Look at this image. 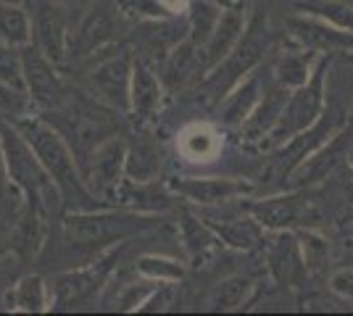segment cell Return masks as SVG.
Wrapping results in <instances>:
<instances>
[{
    "label": "cell",
    "instance_id": "7c38bea8",
    "mask_svg": "<svg viewBox=\"0 0 353 316\" xmlns=\"http://www.w3.org/2000/svg\"><path fill=\"white\" fill-rule=\"evenodd\" d=\"M224 206L221 209L219 206L201 209L198 213L206 219V224L219 235V240L227 248L243 251V253H259V251H264L269 235H266L264 227L256 222V216L245 209V203L240 200V206L235 211L224 209Z\"/></svg>",
    "mask_w": 353,
    "mask_h": 316
},
{
    "label": "cell",
    "instance_id": "d6a6232c",
    "mask_svg": "<svg viewBox=\"0 0 353 316\" xmlns=\"http://www.w3.org/2000/svg\"><path fill=\"white\" fill-rule=\"evenodd\" d=\"M134 271L137 277H145V280H153V282H182L185 280V261L179 258H169V256H156V253H145L134 261Z\"/></svg>",
    "mask_w": 353,
    "mask_h": 316
},
{
    "label": "cell",
    "instance_id": "4fadbf2b",
    "mask_svg": "<svg viewBox=\"0 0 353 316\" xmlns=\"http://www.w3.org/2000/svg\"><path fill=\"white\" fill-rule=\"evenodd\" d=\"M32 21V43L59 66L69 61V16L56 0H24Z\"/></svg>",
    "mask_w": 353,
    "mask_h": 316
},
{
    "label": "cell",
    "instance_id": "ffe728a7",
    "mask_svg": "<svg viewBox=\"0 0 353 316\" xmlns=\"http://www.w3.org/2000/svg\"><path fill=\"white\" fill-rule=\"evenodd\" d=\"M166 85L153 66L143 59H134V74H132V111L130 116H134V121L140 127H148L150 121L161 114L163 103H166Z\"/></svg>",
    "mask_w": 353,
    "mask_h": 316
},
{
    "label": "cell",
    "instance_id": "9a60e30c",
    "mask_svg": "<svg viewBox=\"0 0 353 316\" xmlns=\"http://www.w3.org/2000/svg\"><path fill=\"white\" fill-rule=\"evenodd\" d=\"M166 185L172 187L176 198L185 203L198 206V209H211V206H224L237 198L253 196L259 187L256 182L243 180V177H169Z\"/></svg>",
    "mask_w": 353,
    "mask_h": 316
},
{
    "label": "cell",
    "instance_id": "f1b7e54d",
    "mask_svg": "<svg viewBox=\"0 0 353 316\" xmlns=\"http://www.w3.org/2000/svg\"><path fill=\"white\" fill-rule=\"evenodd\" d=\"M256 280L250 274H232V277H224L219 285L211 287L206 298L208 311H216V314H230V311H243L253 295H256Z\"/></svg>",
    "mask_w": 353,
    "mask_h": 316
},
{
    "label": "cell",
    "instance_id": "d4e9b609",
    "mask_svg": "<svg viewBox=\"0 0 353 316\" xmlns=\"http://www.w3.org/2000/svg\"><path fill=\"white\" fill-rule=\"evenodd\" d=\"M245 30V19H243V6L235 8H224L216 21V27L211 32V37L206 40V45L201 48V61H203V76L216 69L221 61L232 53V48L237 45L240 34Z\"/></svg>",
    "mask_w": 353,
    "mask_h": 316
},
{
    "label": "cell",
    "instance_id": "836d02e7",
    "mask_svg": "<svg viewBox=\"0 0 353 316\" xmlns=\"http://www.w3.org/2000/svg\"><path fill=\"white\" fill-rule=\"evenodd\" d=\"M221 11H224V6L214 3V0H192L190 11H188V24H190V40L195 45H206Z\"/></svg>",
    "mask_w": 353,
    "mask_h": 316
},
{
    "label": "cell",
    "instance_id": "ba28073f",
    "mask_svg": "<svg viewBox=\"0 0 353 316\" xmlns=\"http://www.w3.org/2000/svg\"><path fill=\"white\" fill-rule=\"evenodd\" d=\"M124 251H127V242H119L88 266L56 274L50 280V290H53V308L50 311H72V308H82V306L95 301L98 293L105 287V282L111 280V274L119 269V261H121Z\"/></svg>",
    "mask_w": 353,
    "mask_h": 316
},
{
    "label": "cell",
    "instance_id": "d590c367",
    "mask_svg": "<svg viewBox=\"0 0 353 316\" xmlns=\"http://www.w3.org/2000/svg\"><path fill=\"white\" fill-rule=\"evenodd\" d=\"M295 11L322 16L343 30L353 32V3L348 0H301V3H295Z\"/></svg>",
    "mask_w": 353,
    "mask_h": 316
},
{
    "label": "cell",
    "instance_id": "bcb514c9",
    "mask_svg": "<svg viewBox=\"0 0 353 316\" xmlns=\"http://www.w3.org/2000/svg\"><path fill=\"white\" fill-rule=\"evenodd\" d=\"M348 3H353V0H348Z\"/></svg>",
    "mask_w": 353,
    "mask_h": 316
},
{
    "label": "cell",
    "instance_id": "e575fe53",
    "mask_svg": "<svg viewBox=\"0 0 353 316\" xmlns=\"http://www.w3.org/2000/svg\"><path fill=\"white\" fill-rule=\"evenodd\" d=\"M298 232V240L303 248V258H306V266H309L311 280H322L327 274V264H330V242L324 238L319 229H295Z\"/></svg>",
    "mask_w": 353,
    "mask_h": 316
},
{
    "label": "cell",
    "instance_id": "8992f818",
    "mask_svg": "<svg viewBox=\"0 0 353 316\" xmlns=\"http://www.w3.org/2000/svg\"><path fill=\"white\" fill-rule=\"evenodd\" d=\"M245 209L266 232L282 229H319L324 213L319 209V185L311 187H288L269 193L259 200H245Z\"/></svg>",
    "mask_w": 353,
    "mask_h": 316
},
{
    "label": "cell",
    "instance_id": "30bf717a",
    "mask_svg": "<svg viewBox=\"0 0 353 316\" xmlns=\"http://www.w3.org/2000/svg\"><path fill=\"white\" fill-rule=\"evenodd\" d=\"M264 253L266 271H269L272 282L280 290L303 295L311 274L309 266H306V258H303V248H301V240H298V232L295 229L272 232L264 245Z\"/></svg>",
    "mask_w": 353,
    "mask_h": 316
},
{
    "label": "cell",
    "instance_id": "1f68e13d",
    "mask_svg": "<svg viewBox=\"0 0 353 316\" xmlns=\"http://www.w3.org/2000/svg\"><path fill=\"white\" fill-rule=\"evenodd\" d=\"M0 37L11 45H30L32 43V21L27 6H11V3H0Z\"/></svg>",
    "mask_w": 353,
    "mask_h": 316
},
{
    "label": "cell",
    "instance_id": "2e32d148",
    "mask_svg": "<svg viewBox=\"0 0 353 316\" xmlns=\"http://www.w3.org/2000/svg\"><path fill=\"white\" fill-rule=\"evenodd\" d=\"M288 37H293L298 45L309 48L314 53H348L353 50V32L343 30L338 24L327 21L314 14H293L285 19Z\"/></svg>",
    "mask_w": 353,
    "mask_h": 316
},
{
    "label": "cell",
    "instance_id": "603a6c76",
    "mask_svg": "<svg viewBox=\"0 0 353 316\" xmlns=\"http://www.w3.org/2000/svg\"><path fill=\"white\" fill-rule=\"evenodd\" d=\"M224 151V132L214 121H190L176 132V153L188 164H211Z\"/></svg>",
    "mask_w": 353,
    "mask_h": 316
},
{
    "label": "cell",
    "instance_id": "52a82bcc",
    "mask_svg": "<svg viewBox=\"0 0 353 316\" xmlns=\"http://www.w3.org/2000/svg\"><path fill=\"white\" fill-rule=\"evenodd\" d=\"M335 59L338 56H332V53H322L319 61H316V66H314V72H311L309 82L290 90L288 103H285L280 114V121L274 124V129L264 140L266 148H272V151L280 148L290 137H295L303 129H309L314 121H319V116L327 111L324 82H327V72H330V66H332Z\"/></svg>",
    "mask_w": 353,
    "mask_h": 316
},
{
    "label": "cell",
    "instance_id": "e0dca14e",
    "mask_svg": "<svg viewBox=\"0 0 353 316\" xmlns=\"http://www.w3.org/2000/svg\"><path fill=\"white\" fill-rule=\"evenodd\" d=\"M353 151V114L348 124L340 129L338 135H332V140H327L319 151L311 156L309 161L298 166V171L293 174V180L288 187H311V185H322L324 180H330L335 171H340L348 164V156ZM285 187V190H288Z\"/></svg>",
    "mask_w": 353,
    "mask_h": 316
},
{
    "label": "cell",
    "instance_id": "277c9868",
    "mask_svg": "<svg viewBox=\"0 0 353 316\" xmlns=\"http://www.w3.org/2000/svg\"><path fill=\"white\" fill-rule=\"evenodd\" d=\"M351 114L353 111L343 108V105L340 108H327L319 116V121H314L309 129L298 132L285 145L274 148L264 164V185H261V190H266V193L285 190L293 180V174L298 171V166L303 161H309L327 140H332V135H338L340 129L348 124Z\"/></svg>",
    "mask_w": 353,
    "mask_h": 316
},
{
    "label": "cell",
    "instance_id": "f6af8a7d",
    "mask_svg": "<svg viewBox=\"0 0 353 316\" xmlns=\"http://www.w3.org/2000/svg\"><path fill=\"white\" fill-rule=\"evenodd\" d=\"M348 166H351V171H353V151H351V156H348Z\"/></svg>",
    "mask_w": 353,
    "mask_h": 316
},
{
    "label": "cell",
    "instance_id": "f35d334b",
    "mask_svg": "<svg viewBox=\"0 0 353 316\" xmlns=\"http://www.w3.org/2000/svg\"><path fill=\"white\" fill-rule=\"evenodd\" d=\"M159 285H163V282H153V280L140 277V282H130V285H124V290L119 293L114 303H117L119 311H140V306L148 301V295H150Z\"/></svg>",
    "mask_w": 353,
    "mask_h": 316
},
{
    "label": "cell",
    "instance_id": "cb8c5ba5",
    "mask_svg": "<svg viewBox=\"0 0 353 316\" xmlns=\"http://www.w3.org/2000/svg\"><path fill=\"white\" fill-rule=\"evenodd\" d=\"M161 79L169 92L188 87L190 82L203 79V61H201V45H195L190 37L176 43L166 59L161 61Z\"/></svg>",
    "mask_w": 353,
    "mask_h": 316
},
{
    "label": "cell",
    "instance_id": "7402d4cb",
    "mask_svg": "<svg viewBox=\"0 0 353 316\" xmlns=\"http://www.w3.org/2000/svg\"><path fill=\"white\" fill-rule=\"evenodd\" d=\"M288 95H290V90L282 87L280 82L269 74V69L264 63V95L256 105V111L248 116V121L240 127L245 143H264L269 132L274 129V124L280 121L282 108L288 103Z\"/></svg>",
    "mask_w": 353,
    "mask_h": 316
},
{
    "label": "cell",
    "instance_id": "d6986e66",
    "mask_svg": "<svg viewBox=\"0 0 353 316\" xmlns=\"http://www.w3.org/2000/svg\"><path fill=\"white\" fill-rule=\"evenodd\" d=\"M319 56L322 53H314L309 48L298 45L293 37H288V43H285V34H282L280 40L274 43V48H272V56L266 61V69H269V74L274 76L282 87L295 90V87H301V85L309 82V76L314 72Z\"/></svg>",
    "mask_w": 353,
    "mask_h": 316
},
{
    "label": "cell",
    "instance_id": "484cf974",
    "mask_svg": "<svg viewBox=\"0 0 353 316\" xmlns=\"http://www.w3.org/2000/svg\"><path fill=\"white\" fill-rule=\"evenodd\" d=\"M174 198L176 196L172 193V187L166 182L159 185V180H150V182L124 180L121 187L117 190L114 203L121 206V209L143 211V213H163V211L174 209Z\"/></svg>",
    "mask_w": 353,
    "mask_h": 316
},
{
    "label": "cell",
    "instance_id": "5b68a950",
    "mask_svg": "<svg viewBox=\"0 0 353 316\" xmlns=\"http://www.w3.org/2000/svg\"><path fill=\"white\" fill-rule=\"evenodd\" d=\"M132 50L127 45H105L95 56L85 59L77 66H85V87L88 95L95 98L105 108L130 116L132 111V74H134Z\"/></svg>",
    "mask_w": 353,
    "mask_h": 316
},
{
    "label": "cell",
    "instance_id": "5bb4252c",
    "mask_svg": "<svg viewBox=\"0 0 353 316\" xmlns=\"http://www.w3.org/2000/svg\"><path fill=\"white\" fill-rule=\"evenodd\" d=\"M117 0H95L85 16L79 19L77 30L69 37V61L66 63H82L85 59L95 56L98 50L114 43L117 34Z\"/></svg>",
    "mask_w": 353,
    "mask_h": 316
},
{
    "label": "cell",
    "instance_id": "60d3db41",
    "mask_svg": "<svg viewBox=\"0 0 353 316\" xmlns=\"http://www.w3.org/2000/svg\"><path fill=\"white\" fill-rule=\"evenodd\" d=\"M330 290L340 295L343 301L353 303V269L351 266H343L330 274Z\"/></svg>",
    "mask_w": 353,
    "mask_h": 316
},
{
    "label": "cell",
    "instance_id": "74e56055",
    "mask_svg": "<svg viewBox=\"0 0 353 316\" xmlns=\"http://www.w3.org/2000/svg\"><path fill=\"white\" fill-rule=\"evenodd\" d=\"M32 108H34V103H32L30 92L0 82V119L14 121V119H19V116L32 114Z\"/></svg>",
    "mask_w": 353,
    "mask_h": 316
},
{
    "label": "cell",
    "instance_id": "7a4b0ae2",
    "mask_svg": "<svg viewBox=\"0 0 353 316\" xmlns=\"http://www.w3.org/2000/svg\"><path fill=\"white\" fill-rule=\"evenodd\" d=\"M266 8H269V3L261 0L256 6V11L250 14L248 24L240 34L237 45L232 48V53L201 79V87H203V95H208L211 108H219L221 101L235 90L245 76H250L264 63L274 43L280 40V34L272 32V27H269V11Z\"/></svg>",
    "mask_w": 353,
    "mask_h": 316
},
{
    "label": "cell",
    "instance_id": "3957f363",
    "mask_svg": "<svg viewBox=\"0 0 353 316\" xmlns=\"http://www.w3.org/2000/svg\"><path fill=\"white\" fill-rule=\"evenodd\" d=\"M161 227L159 213L108 206L98 211H66L63 238L74 248H114L127 238Z\"/></svg>",
    "mask_w": 353,
    "mask_h": 316
},
{
    "label": "cell",
    "instance_id": "4dcf8cb0",
    "mask_svg": "<svg viewBox=\"0 0 353 316\" xmlns=\"http://www.w3.org/2000/svg\"><path fill=\"white\" fill-rule=\"evenodd\" d=\"M119 11L137 21H169L185 19L192 0H117Z\"/></svg>",
    "mask_w": 353,
    "mask_h": 316
},
{
    "label": "cell",
    "instance_id": "4316f807",
    "mask_svg": "<svg viewBox=\"0 0 353 316\" xmlns=\"http://www.w3.org/2000/svg\"><path fill=\"white\" fill-rule=\"evenodd\" d=\"M264 95V69L259 66L250 76H245L235 90L230 92L224 101L219 103V121L224 127H232V129H240L248 116L256 111V105Z\"/></svg>",
    "mask_w": 353,
    "mask_h": 316
},
{
    "label": "cell",
    "instance_id": "b9f144b4",
    "mask_svg": "<svg viewBox=\"0 0 353 316\" xmlns=\"http://www.w3.org/2000/svg\"><path fill=\"white\" fill-rule=\"evenodd\" d=\"M56 3H61V6L69 11V8H90L95 0H56Z\"/></svg>",
    "mask_w": 353,
    "mask_h": 316
},
{
    "label": "cell",
    "instance_id": "8d00e7d4",
    "mask_svg": "<svg viewBox=\"0 0 353 316\" xmlns=\"http://www.w3.org/2000/svg\"><path fill=\"white\" fill-rule=\"evenodd\" d=\"M0 82L27 90V79H24V59H21V48L11 45L0 37Z\"/></svg>",
    "mask_w": 353,
    "mask_h": 316
},
{
    "label": "cell",
    "instance_id": "44dd1931",
    "mask_svg": "<svg viewBox=\"0 0 353 316\" xmlns=\"http://www.w3.org/2000/svg\"><path fill=\"white\" fill-rule=\"evenodd\" d=\"M50 219L53 216L48 211L30 206V203H24L19 209L16 222L11 227V251H14L21 264L37 258V253L45 248L48 232H50Z\"/></svg>",
    "mask_w": 353,
    "mask_h": 316
},
{
    "label": "cell",
    "instance_id": "8fae6325",
    "mask_svg": "<svg viewBox=\"0 0 353 316\" xmlns=\"http://www.w3.org/2000/svg\"><path fill=\"white\" fill-rule=\"evenodd\" d=\"M21 59H24L27 92H30L32 103L40 108V114L56 111L69 101L72 87L66 85L59 63H53L34 43L21 48Z\"/></svg>",
    "mask_w": 353,
    "mask_h": 316
},
{
    "label": "cell",
    "instance_id": "83f0119b",
    "mask_svg": "<svg viewBox=\"0 0 353 316\" xmlns=\"http://www.w3.org/2000/svg\"><path fill=\"white\" fill-rule=\"evenodd\" d=\"M3 306L11 314H45L53 308V290L40 274H27L6 293Z\"/></svg>",
    "mask_w": 353,
    "mask_h": 316
},
{
    "label": "cell",
    "instance_id": "f546056e",
    "mask_svg": "<svg viewBox=\"0 0 353 316\" xmlns=\"http://www.w3.org/2000/svg\"><path fill=\"white\" fill-rule=\"evenodd\" d=\"M161 158V145L156 140H150V135H140L130 143V151H127V180H159Z\"/></svg>",
    "mask_w": 353,
    "mask_h": 316
},
{
    "label": "cell",
    "instance_id": "6da1fadb",
    "mask_svg": "<svg viewBox=\"0 0 353 316\" xmlns=\"http://www.w3.org/2000/svg\"><path fill=\"white\" fill-rule=\"evenodd\" d=\"M14 127L24 135V140L32 145L34 156L40 158L50 180L56 182L63 200V211H98L108 209V203L92 196L85 185L82 169L77 161V153L72 151L69 140L45 119L43 114H27L14 119Z\"/></svg>",
    "mask_w": 353,
    "mask_h": 316
},
{
    "label": "cell",
    "instance_id": "ac0fdd59",
    "mask_svg": "<svg viewBox=\"0 0 353 316\" xmlns=\"http://www.w3.org/2000/svg\"><path fill=\"white\" fill-rule=\"evenodd\" d=\"M176 219H179L176 222L179 224V242H182V251L188 256V264L195 271L211 266L219 256V251L224 248L219 235L206 224V219L201 213H195L188 206H179Z\"/></svg>",
    "mask_w": 353,
    "mask_h": 316
},
{
    "label": "cell",
    "instance_id": "9c48e42d",
    "mask_svg": "<svg viewBox=\"0 0 353 316\" xmlns=\"http://www.w3.org/2000/svg\"><path fill=\"white\" fill-rule=\"evenodd\" d=\"M127 151H130V140L121 135H114L103 140L95 151L82 161V177L92 196L105 200L108 206H117L114 198L121 182L127 180Z\"/></svg>",
    "mask_w": 353,
    "mask_h": 316
},
{
    "label": "cell",
    "instance_id": "ee69618b",
    "mask_svg": "<svg viewBox=\"0 0 353 316\" xmlns=\"http://www.w3.org/2000/svg\"><path fill=\"white\" fill-rule=\"evenodd\" d=\"M338 59L343 61V63H353V50H348V53H340Z\"/></svg>",
    "mask_w": 353,
    "mask_h": 316
},
{
    "label": "cell",
    "instance_id": "ab89813d",
    "mask_svg": "<svg viewBox=\"0 0 353 316\" xmlns=\"http://www.w3.org/2000/svg\"><path fill=\"white\" fill-rule=\"evenodd\" d=\"M0 206L8 209L11 213H19V209L24 206V196L16 187L11 177H8V166H6V153H3V140H0Z\"/></svg>",
    "mask_w": 353,
    "mask_h": 316
},
{
    "label": "cell",
    "instance_id": "7bdbcfd3",
    "mask_svg": "<svg viewBox=\"0 0 353 316\" xmlns=\"http://www.w3.org/2000/svg\"><path fill=\"white\" fill-rule=\"evenodd\" d=\"M214 3H219L224 8H235V6H243V0H214Z\"/></svg>",
    "mask_w": 353,
    "mask_h": 316
}]
</instances>
